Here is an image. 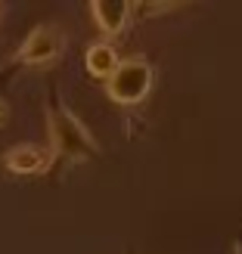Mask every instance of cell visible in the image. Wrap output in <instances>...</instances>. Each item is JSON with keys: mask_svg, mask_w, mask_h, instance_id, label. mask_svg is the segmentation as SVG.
<instances>
[{"mask_svg": "<svg viewBox=\"0 0 242 254\" xmlns=\"http://www.w3.org/2000/svg\"><path fill=\"white\" fill-rule=\"evenodd\" d=\"M149 87H152V65L143 56H131L121 59V65L112 71V78L106 81V93L118 106H134L149 93Z\"/></svg>", "mask_w": 242, "mask_h": 254, "instance_id": "1", "label": "cell"}, {"mask_svg": "<svg viewBox=\"0 0 242 254\" xmlns=\"http://www.w3.org/2000/svg\"><path fill=\"white\" fill-rule=\"evenodd\" d=\"M50 133H53L56 152H62V155L81 158V155H93V149H96L90 133L84 130V124L66 109H59L56 115H50Z\"/></svg>", "mask_w": 242, "mask_h": 254, "instance_id": "2", "label": "cell"}, {"mask_svg": "<svg viewBox=\"0 0 242 254\" xmlns=\"http://www.w3.org/2000/svg\"><path fill=\"white\" fill-rule=\"evenodd\" d=\"M62 44H66V37H62L59 28H53V25H37V28L22 41L16 56L22 62H28V65H41V62H50L53 56H59Z\"/></svg>", "mask_w": 242, "mask_h": 254, "instance_id": "3", "label": "cell"}, {"mask_svg": "<svg viewBox=\"0 0 242 254\" xmlns=\"http://www.w3.org/2000/svg\"><path fill=\"white\" fill-rule=\"evenodd\" d=\"M90 12L99 25V31L106 34H118L124 31L127 25V16H131V3H124V0H93L90 3Z\"/></svg>", "mask_w": 242, "mask_h": 254, "instance_id": "4", "label": "cell"}, {"mask_svg": "<svg viewBox=\"0 0 242 254\" xmlns=\"http://www.w3.org/2000/svg\"><path fill=\"white\" fill-rule=\"evenodd\" d=\"M47 161L50 158L41 146H12L3 158V164L12 174H37V171L47 168Z\"/></svg>", "mask_w": 242, "mask_h": 254, "instance_id": "5", "label": "cell"}, {"mask_svg": "<svg viewBox=\"0 0 242 254\" xmlns=\"http://www.w3.org/2000/svg\"><path fill=\"white\" fill-rule=\"evenodd\" d=\"M87 71L93 74V78H112V71H115L121 65V59L115 53V47L112 44H93L90 50H87Z\"/></svg>", "mask_w": 242, "mask_h": 254, "instance_id": "6", "label": "cell"}, {"mask_svg": "<svg viewBox=\"0 0 242 254\" xmlns=\"http://www.w3.org/2000/svg\"><path fill=\"white\" fill-rule=\"evenodd\" d=\"M236 254H242V242H236Z\"/></svg>", "mask_w": 242, "mask_h": 254, "instance_id": "7", "label": "cell"}, {"mask_svg": "<svg viewBox=\"0 0 242 254\" xmlns=\"http://www.w3.org/2000/svg\"><path fill=\"white\" fill-rule=\"evenodd\" d=\"M0 121H3V103H0Z\"/></svg>", "mask_w": 242, "mask_h": 254, "instance_id": "8", "label": "cell"}]
</instances>
